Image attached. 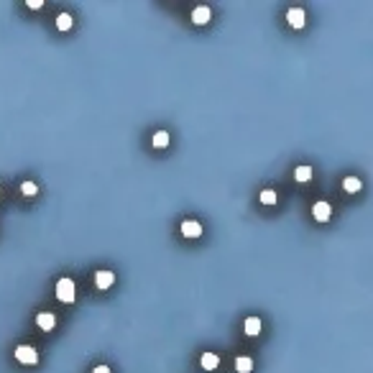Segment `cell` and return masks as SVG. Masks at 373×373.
<instances>
[{
  "mask_svg": "<svg viewBox=\"0 0 373 373\" xmlns=\"http://www.w3.org/2000/svg\"><path fill=\"white\" fill-rule=\"evenodd\" d=\"M74 294H77V289H74V281L72 279H59V281H56V299H59V302L72 304L74 302Z\"/></svg>",
  "mask_w": 373,
  "mask_h": 373,
  "instance_id": "cell-1",
  "label": "cell"
},
{
  "mask_svg": "<svg viewBox=\"0 0 373 373\" xmlns=\"http://www.w3.org/2000/svg\"><path fill=\"white\" fill-rule=\"evenodd\" d=\"M16 358L21 360V363H26V366L39 363V353H36V348H31V345H18L16 348Z\"/></svg>",
  "mask_w": 373,
  "mask_h": 373,
  "instance_id": "cell-2",
  "label": "cell"
},
{
  "mask_svg": "<svg viewBox=\"0 0 373 373\" xmlns=\"http://www.w3.org/2000/svg\"><path fill=\"white\" fill-rule=\"evenodd\" d=\"M312 215H314V220H320V222H327V220H330V215H332V207H330V202H325V199L314 202V205H312Z\"/></svg>",
  "mask_w": 373,
  "mask_h": 373,
  "instance_id": "cell-3",
  "label": "cell"
},
{
  "mask_svg": "<svg viewBox=\"0 0 373 373\" xmlns=\"http://www.w3.org/2000/svg\"><path fill=\"white\" fill-rule=\"evenodd\" d=\"M286 23L291 28H304V23H307V16H304L302 8H289L286 10Z\"/></svg>",
  "mask_w": 373,
  "mask_h": 373,
  "instance_id": "cell-4",
  "label": "cell"
},
{
  "mask_svg": "<svg viewBox=\"0 0 373 373\" xmlns=\"http://www.w3.org/2000/svg\"><path fill=\"white\" fill-rule=\"evenodd\" d=\"M182 235H184V238H199V235H202V225L197 220H184L182 222Z\"/></svg>",
  "mask_w": 373,
  "mask_h": 373,
  "instance_id": "cell-5",
  "label": "cell"
},
{
  "mask_svg": "<svg viewBox=\"0 0 373 373\" xmlns=\"http://www.w3.org/2000/svg\"><path fill=\"white\" fill-rule=\"evenodd\" d=\"M210 18H212V10L207 5H197L195 10H192V21H195L197 26H205Z\"/></svg>",
  "mask_w": 373,
  "mask_h": 373,
  "instance_id": "cell-6",
  "label": "cell"
},
{
  "mask_svg": "<svg viewBox=\"0 0 373 373\" xmlns=\"http://www.w3.org/2000/svg\"><path fill=\"white\" fill-rule=\"evenodd\" d=\"M95 284H97V289H110L112 284H115V274H112V271H97Z\"/></svg>",
  "mask_w": 373,
  "mask_h": 373,
  "instance_id": "cell-7",
  "label": "cell"
},
{
  "mask_svg": "<svg viewBox=\"0 0 373 373\" xmlns=\"http://www.w3.org/2000/svg\"><path fill=\"white\" fill-rule=\"evenodd\" d=\"M36 325L41 327L44 332H49V330H54V325H56V317L51 312H41V314H36Z\"/></svg>",
  "mask_w": 373,
  "mask_h": 373,
  "instance_id": "cell-8",
  "label": "cell"
},
{
  "mask_svg": "<svg viewBox=\"0 0 373 373\" xmlns=\"http://www.w3.org/2000/svg\"><path fill=\"white\" fill-rule=\"evenodd\" d=\"M343 189L348 192V195H355V192L363 189V182H360L358 176H345L343 179Z\"/></svg>",
  "mask_w": 373,
  "mask_h": 373,
  "instance_id": "cell-9",
  "label": "cell"
},
{
  "mask_svg": "<svg viewBox=\"0 0 373 373\" xmlns=\"http://www.w3.org/2000/svg\"><path fill=\"white\" fill-rule=\"evenodd\" d=\"M235 371L238 373H251L253 371V358L251 355H238L235 358Z\"/></svg>",
  "mask_w": 373,
  "mask_h": 373,
  "instance_id": "cell-10",
  "label": "cell"
},
{
  "mask_svg": "<svg viewBox=\"0 0 373 373\" xmlns=\"http://www.w3.org/2000/svg\"><path fill=\"white\" fill-rule=\"evenodd\" d=\"M243 330H245V335H258V332H261V320H258V317H245Z\"/></svg>",
  "mask_w": 373,
  "mask_h": 373,
  "instance_id": "cell-11",
  "label": "cell"
},
{
  "mask_svg": "<svg viewBox=\"0 0 373 373\" xmlns=\"http://www.w3.org/2000/svg\"><path fill=\"white\" fill-rule=\"evenodd\" d=\"M199 363H202V368H205V371H215V368L220 366V358L215 355V353H202V360H199Z\"/></svg>",
  "mask_w": 373,
  "mask_h": 373,
  "instance_id": "cell-12",
  "label": "cell"
},
{
  "mask_svg": "<svg viewBox=\"0 0 373 373\" xmlns=\"http://www.w3.org/2000/svg\"><path fill=\"white\" fill-rule=\"evenodd\" d=\"M294 179H297V182H309L312 179V166H307V164H302V166H297L294 169Z\"/></svg>",
  "mask_w": 373,
  "mask_h": 373,
  "instance_id": "cell-13",
  "label": "cell"
},
{
  "mask_svg": "<svg viewBox=\"0 0 373 373\" xmlns=\"http://www.w3.org/2000/svg\"><path fill=\"white\" fill-rule=\"evenodd\" d=\"M169 141H172V138H169V133H166V131H156L151 143L156 146V149H166V146H169Z\"/></svg>",
  "mask_w": 373,
  "mask_h": 373,
  "instance_id": "cell-14",
  "label": "cell"
},
{
  "mask_svg": "<svg viewBox=\"0 0 373 373\" xmlns=\"http://www.w3.org/2000/svg\"><path fill=\"white\" fill-rule=\"evenodd\" d=\"M72 23H74V21H72L69 13H59V16H56V28H59V31H69Z\"/></svg>",
  "mask_w": 373,
  "mask_h": 373,
  "instance_id": "cell-15",
  "label": "cell"
},
{
  "mask_svg": "<svg viewBox=\"0 0 373 373\" xmlns=\"http://www.w3.org/2000/svg\"><path fill=\"white\" fill-rule=\"evenodd\" d=\"M261 202L263 205H276V192L274 189H263L261 192Z\"/></svg>",
  "mask_w": 373,
  "mask_h": 373,
  "instance_id": "cell-16",
  "label": "cell"
},
{
  "mask_svg": "<svg viewBox=\"0 0 373 373\" xmlns=\"http://www.w3.org/2000/svg\"><path fill=\"white\" fill-rule=\"evenodd\" d=\"M21 192H23L26 197H33L39 192V187H36V182H23V184H21Z\"/></svg>",
  "mask_w": 373,
  "mask_h": 373,
  "instance_id": "cell-17",
  "label": "cell"
},
{
  "mask_svg": "<svg viewBox=\"0 0 373 373\" xmlns=\"http://www.w3.org/2000/svg\"><path fill=\"white\" fill-rule=\"evenodd\" d=\"M41 5H44L41 0H28V8H31V10H39Z\"/></svg>",
  "mask_w": 373,
  "mask_h": 373,
  "instance_id": "cell-18",
  "label": "cell"
},
{
  "mask_svg": "<svg viewBox=\"0 0 373 373\" xmlns=\"http://www.w3.org/2000/svg\"><path fill=\"white\" fill-rule=\"evenodd\" d=\"M92 373H112L108 366H97V368H92Z\"/></svg>",
  "mask_w": 373,
  "mask_h": 373,
  "instance_id": "cell-19",
  "label": "cell"
}]
</instances>
